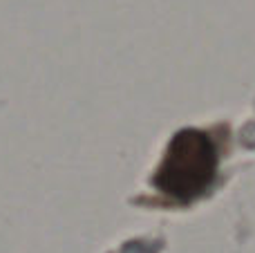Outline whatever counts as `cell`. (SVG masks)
I'll list each match as a JSON object with an SVG mask.
<instances>
[{"label":"cell","instance_id":"cell-1","mask_svg":"<svg viewBox=\"0 0 255 253\" xmlns=\"http://www.w3.org/2000/svg\"><path fill=\"white\" fill-rule=\"evenodd\" d=\"M217 168V150L202 130L186 128L172 137L154 186L175 202H190L211 186Z\"/></svg>","mask_w":255,"mask_h":253}]
</instances>
